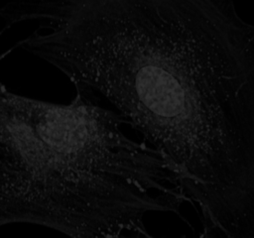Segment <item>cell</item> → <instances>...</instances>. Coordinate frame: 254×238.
<instances>
[{
    "instance_id": "obj_1",
    "label": "cell",
    "mask_w": 254,
    "mask_h": 238,
    "mask_svg": "<svg viewBox=\"0 0 254 238\" xmlns=\"http://www.w3.org/2000/svg\"><path fill=\"white\" fill-rule=\"evenodd\" d=\"M16 44L167 162L207 236L254 238V24L230 0H41Z\"/></svg>"
},
{
    "instance_id": "obj_2",
    "label": "cell",
    "mask_w": 254,
    "mask_h": 238,
    "mask_svg": "<svg viewBox=\"0 0 254 238\" xmlns=\"http://www.w3.org/2000/svg\"><path fill=\"white\" fill-rule=\"evenodd\" d=\"M123 116L75 87L69 103L14 93L0 80V227L70 237H151L144 216L186 201L167 162L125 135Z\"/></svg>"
}]
</instances>
